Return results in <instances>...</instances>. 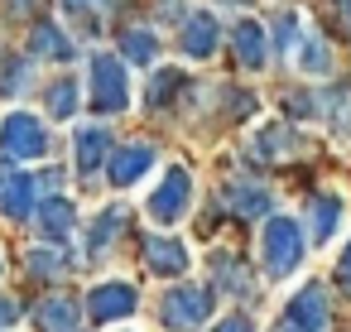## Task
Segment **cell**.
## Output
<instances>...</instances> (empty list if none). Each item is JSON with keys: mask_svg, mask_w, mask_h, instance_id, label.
Instances as JSON below:
<instances>
[{"mask_svg": "<svg viewBox=\"0 0 351 332\" xmlns=\"http://www.w3.org/2000/svg\"><path fill=\"white\" fill-rule=\"evenodd\" d=\"M337 279H341V289H346V298H351V246H346L341 260H337Z\"/></svg>", "mask_w": 351, "mask_h": 332, "instance_id": "cell-27", "label": "cell"}, {"mask_svg": "<svg viewBox=\"0 0 351 332\" xmlns=\"http://www.w3.org/2000/svg\"><path fill=\"white\" fill-rule=\"evenodd\" d=\"M341 217H346V202H341L337 193L308 198V241H332L337 226H341Z\"/></svg>", "mask_w": 351, "mask_h": 332, "instance_id": "cell-13", "label": "cell"}, {"mask_svg": "<svg viewBox=\"0 0 351 332\" xmlns=\"http://www.w3.org/2000/svg\"><path fill=\"white\" fill-rule=\"evenodd\" d=\"M15 318H20V303L15 298H0V327H10Z\"/></svg>", "mask_w": 351, "mask_h": 332, "instance_id": "cell-28", "label": "cell"}, {"mask_svg": "<svg viewBox=\"0 0 351 332\" xmlns=\"http://www.w3.org/2000/svg\"><path fill=\"white\" fill-rule=\"evenodd\" d=\"M145 265H149L154 274H183V270L193 265V255H188V246L173 241V236H149V246H145Z\"/></svg>", "mask_w": 351, "mask_h": 332, "instance_id": "cell-14", "label": "cell"}, {"mask_svg": "<svg viewBox=\"0 0 351 332\" xmlns=\"http://www.w3.org/2000/svg\"><path fill=\"white\" fill-rule=\"evenodd\" d=\"M337 10H341V25L351 29V0H337Z\"/></svg>", "mask_w": 351, "mask_h": 332, "instance_id": "cell-31", "label": "cell"}, {"mask_svg": "<svg viewBox=\"0 0 351 332\" xmlns=\"http://www.w3.org/2000/svg\"><path fill=\"white\" fill-rule=\"evenodd\" d=\"M188 78L178 73V68H154V78H149V106H169V97L183 87Z\"/></svg>", "mask_w": 351, "mask_h": 332, "instance_id": "cell-25", "label": "cell"}, {"mask_svg": "<svg viewBox=\"0 0 351 332\" xmlns=\"http://www.w3.org/2000/svg\"><path fill=\"white\" fill-rule=\"evenodd\" d=\"M0 154L5 159H44L49 154V126L29 111H10L0 121Z\"/></svg>", "mask_w": 351, "mask_h": 332, "instance_id": "cell-3", "label": "cell"}, {"mask_svg": "<svg viewBox=\"0 0 351 332\" xmlns=\"http://www.w3.org/2000/svg\"><path fill=\"white\" fill-rule=\"evenodd\" d=\"M255 154H260V159H284V154H293V135H289L279 121H274V126H260Z\"/></svg>", "mask_w": 351, "mask_h": 332, "instance_id": "cell-22", "label": "cell"}, {"mask_svg": "<svg viewBox=\"0 0 351 332\" xmlns=\"http://www.w3.org/2000/svg\"><path fill=\"white\" fill-rule=\"evenodd\" d=\"M29 54H34L39 63H68L77 49H73V39H68L58 25H34V34H29Z\"/></svg>", "mask_w": 351, "mask_h": 332, "instance_id": "cell-16", "label": "cell"}, {"mask_svg": "<svg viewBox=\"0 0 351 332\" xmlns=\"http://www.w3.org/2000/svg\"><path fill=\"white\" fill-rule=\"evenodd\" d=\"M29 260H34L29 270H34V274H44V279H58V274H68V265H63V250H34Z\"/></svg>", "mask_w": 351, "mask_h": 332, "instance_id": "cell-26", "label": "cell"}, {"mask_svg": "<svg viewBox=\"0 0 351 332\" xmlns=\"http://www.w3.org/2000/svg\"><path fill=\"white\" fill-rule=\"evenodd\" d=\"M188 202H193V178H188V169H178V164H173V169L164 174V183L149 193V202H145V207H149V217H154L159 226H173V222L188 212Z\"/></svg>", "mask_w": 351, "mask_h": 332, "instance_id": "cell-5", "label": "cell"}, {"mask_svg": "<svg viewBox=\"0 0 351 332\" xmlns=\"http://www.w3.org/2000/svg\"><path fill=\"white\" fill-rule=\"evenodd\" d=\"M154 145H145V140H130V145H116L111 150V159H106V174H111V183L116 188H130V183H140L149 169H154Z\"/></svg>", "mask_w": 351, "mask_h": 332, "instance_id": "cell-7", "label": "cell"}, {"mask_svg": "<svg viewBox=\"0 0 351 332\" xmlns=\"http://www.w3.org/2000/svg\"><path fill=\"white\" fill-rule=\"evenodd\" d=\"M231 49H236V58H241L245 73H260L269 63V29L255 25V20H236L231 25Z\"/></svg>", "mask_w": 351, "mask_h": 332, "instance_id": "cell-9", "label": "cell"}, {"mask_svg": "<svg viewBox=\"0 0 351 332\" xmlns=\"http://www.w3.org/2000/svg\"><path fill=\"white\" fill-rule=\"evenodd\" d=\"M154 54H159V34H154V29H130V34L121 39V58L154 63Z\"/></svg>", "mask_w": 351, "mask_h": 332, "instance_id": "cell-24", "label": "cell"}, {"mask_svg": "<svg viewBox=\"0 0 351 332\" xmlns=\"http://www.w3.org/2000/svg\"><path fill=\"white\" fill-rule=\"evenodd\" d=\"M217 332H250V318H226V322H217Z\"/></svg>", "mask_w": 351, "mask_h": 332, "instance_id": "cell-29", "label": "cell"}, {"mask_svg": "<svg viewBox=\"0 0 351 332\" xmlns=\"http://www.w3.org/2000/svg\"><path fill=\"white\" fill-rule=\"evenodd\" d=\"M159 313H164V322L173 332H202L207 318H212V294L207 289H193V284H178V289L164 294Z\"/></svg>", "mask_w": 351, "mask_h": 332, "instance_id": "cell-4", "label": "cell"}, {"mask_svg": "<svg viewBox=\"0 0 351 332\" xmlns=\"http://www.w3.org/2000/svg\"><path fill=\"white\" fill-rule=\"evenodd\" d=\"M73 159H77V174H92L101 159H111V130L106 126H82L77 140H73Z\"/></svg>", "mask_w": 351, "mask_h": 332, "instance_id": "cell-15", "label": "cell"}, {"mask_svg": "<svg viewBox=\"0 0 351 332\" xmlns=\"http://www.w3.org/2000/svg\"><path fill=\"white\" fill-rule=\"evenodd\" d=\"M327 298H322V289L317 284H308V289H298L293 298H289V308L279 313V322H274V332H327Z\"/></svg>", "mask_w": 351, "mask_h": 332, "instance_id": "cell-6", "label": "cell"}, {"mask_svg": "<svg viewBox=\"0 0 351 332\" xmlns=\"http://www.w3.org/2000/svg\"><path fill=\"white\" fill-rule=\"evenodd\" d=\"M34 226H39V236H49V241H68L73 226H77V207H73L68 198H39Z\"/></svg>", "mask_w": 351, "mask_h": 332, "instance_id": "cell-12", "label": "cell"}, {"mask_svg": "<svg viewBox=\"0 0 351 332\" xmlns=\"http://www.w3.org/2000/svg\"><path fill=\"white\" fill-rule=\"evenodd\" d=\"M226 207L241 212V217H265V212H269V193H265L260 183L236 178V183H226Z\"/></svg>", "mask_w": 351, "mask_h": 332, "instance_id": "cell-18", "label": "cell"}, {"mask_svg": "<svg viewBox=\"0 0 351 332\" xmlns=\"http://www.w3.org/2000/svg\"><path fill=\"white\" fill-rule=\"evenodd\" d=\"M77 78H53L49 87H44V106H49V116L53 121H73L77 116Z\"/></svg>", "mask_w": 351, "mask_h": 332, "instance_id": "cell-19", "label": "cell"}, {"mask_svg": "<svg viewBox=\"0 0 351 332\" xmlns=\"http://www.w3.org/2000/svg\"><path fill=\"white\" fill-rule=\"evenodd\" d=\"M121 226H125V207H106V212L97 217V231H92V241H87L92 260H101V255H106V246L121 236Z\"/></svg>", "mask_w": 351, "mask_h": 332, "instance_id": "cell-21", "label": "cell"}, {"mask_svg": "<svg viewBox=\"0 0 351 332\" xmlns=\"http://www.w3.org/2000/svg\"><path fill=\"white\" fill-rule=\"evenodd\" d=\"M217 39H221V29H217V15H212V10H193V15L183 20L178 44H183V54H188V58L207 63V58L217 54Z\"/></svg>", "mask_w": 351, "mask_h": 332, "instance_id": "cell-10", "label": "cell"}, {"mask_svg": "<svg viewBox=\"0 0 351 332\" xmlns=\"http://www.w3.org/2000/svg\"><path fill=\"white\" fill-rule=\"evenodd\" d=\"M63 5H68V10H77V15H87L92 5H101V0H63Z\"/></svg>", "mask_w": 351, "mask_h": 332, "instance_id": "cell-30", "label": "cell"}, {"mask_svg": "<svg viewBox=\"0 0 351 332\" xmlns=\"http://www.w3.org/2000/svg\"><path fill=\"white\" fill-rule=\"evenodd\" d=\"M87 87H92V106L101 116H116L130 106V68L121 54H92L87 68Z\"/></svg>", "mask_w": 351, "mask_h": 332, "instance_id": "cell-1", "label": "cell"}, {"mask_svg": "<svg viewBox=\"0 0 351 332\" xmlns=\"http://www.w3.org/2000/svg\"><path fill=\"white\" fill-rule=\"evenodd\" d=\"M34 207H39V183H34V174L0 169V212L15 217V222H25V217H34Z\"/></svg>", "mask_w": 351, "mask_h": 332, "instance_id": "cell-8", "label": "cell"}, {"mask_svg": "<svg viewBox=\"0 0 351 332\" xmlns=\"http://www.w3.org/2000/svg\"><path fill=\"white\" fill-rule=\"evenodd\" d=\"M77 327H82L77 298H49L39 308V332H77Z\"/></svg>", "mask_w": 351, "mask_h": 332, "instance_id": "cell-20", "label": "cell"}, {"mask_svg": "<svg viewBox=\"0 0 351 332\" xmlns=\"http://www.w3.org/2000/svg\"><path fill=\"white\" fill-rule=\"evenodd\" d=\"M87 313H92L97 322H116V318H130V313H135V289H130L125 279L97 284V289H92V303H87Z\"/></svg>", "mask_w": 351, "mask_h": 332, "instance_id": "cell-11", "label": "cell"}, {"mask_svg": "<svg viewBox=\"0 0 351 332\" xmlns=\"http://www.w3.org/2000/svg\"><path fill=\"white\" fill-rule=\"evenodd\" d=\"M298 68L308 78H327L332 73V49H327V39L313 25H303V34H298Z\"/></svg>", "mask_w": 351, "mask_h": 332, "instance_id": "cell-17", "label": "cell"}, {"mask_svg": "<svg viewBox=\"0 0 351 332\" xmlns=\"http://www.w3.org/2000/svg\"><path fill=\"white\" fill-rule=\"evenodd\" d=\"M212 279H217V289L250 294V274L241 270V260H236V255H217V260H212Z\"/></svg>", "mask_w": 351, "mask_h": 332, "instance_id": "cell-23", "label": "cell"}, {"mask_svg": "<svg viewBox=\"0 0 351 332\" xmlns=\"http://www.w3.org/2000/svg\"><path fill=\"white\" fill-rule=\"evenodd\" d=\"M260 255H265L269 279H289L303 265V226L289 222V217H269L265 236H260Z\"/></svg>", "mask_w": 351, "mask_h": 332, "instance_id": "cell-2", "label": "cell"}]
</instances>
